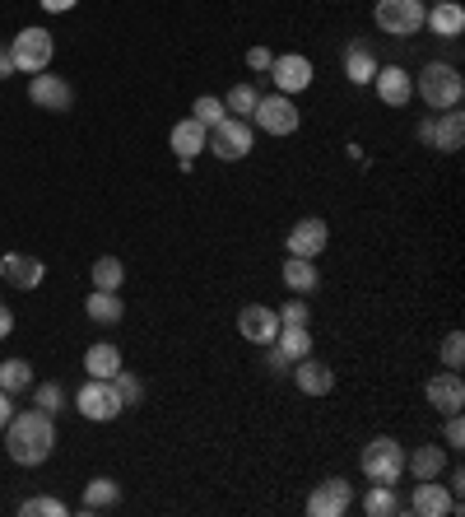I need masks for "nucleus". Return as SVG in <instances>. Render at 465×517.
I'll use <instances>...</instances> for the list:
<instances>
[{
	"label": "nucleus",
	"mask_w": 465,
	"mask_h": 517,
	"mask_svg": "<svg viewBox=\"0 0 465 517\" xmlns=\"http://www.w3.org/2000/svg\"><path fill=\"white\" fill-rule=\"evenodd\" d=\"M5 452L14 466H42L56 452V424L42 410H14L5 424Z\"/></svg>",
	"instance_id": "obj_1"
},
{
	"label": "nucleus",
	"mask_w": 465,
	"mask_h": 517,
	"mask_svg": "<svg viewBox=\"0 0 465 517\" xmlns=\"http://www.w3.org/2000/svg\"><path fill=\"white\" fill-rule=\"evenodd\" d=\"M414 94L424 98L433 112H447V108H461L465 80L452 61H428V66L414 75Z\"/></svg>",
	"instance_id": "obj_2"
},
{
	"label": "nucleus",
	"mask_w": 465,
	"mask_h": 517,
	"mask_svg": "<svg viewBox=\"0 0 465 517\" xmlns=\"http://www.w3.org/2000/svg\"><path fill=\"white\" fill-rule=\"evenodd\" d=\"M363 476L372 480V485H400V471H405V448H400L391 434H377L363 443Z\"/></svg>",
	"instance_id": "obj_3"
},
{
	"label": "nucleus",
	"mask_w": 465,
	"mask_h": 517,
	"mask_svg": "<svg viewBox=\"0 0 465 517\" xmlns=\"http://www.w3.org/2000/svg\"><path fill=\"white\" fill-rule=\"evenodd\" d=\"M10 56H14V70L19 75H38V70L52 66V56H56V38L47 33V28H19L10 38Z\"/></svg>",
	"instance_id": "obj_4"
},
{
	"label": "nucleus",
	"mask_w": 465,
	"mask_h": 517,
	"mask_svg": "<svg viewBox=\"0 0 465 517\" xmlns=\"http://www.w3.org/2000/svg\"><path fill=\"white\" fill-rule=\"evenodd\" d=\"M205 150L214 159H224V164H238L247 154L256 150V136H252V122H242V117H224L219 126L205 131Z\"/></svg>",
	"instance_id": "obj_5"
},
{
	"label": "nucleus",
	"mask_w": 465,
	"mask_h": 517,
	"mask_svg": "<svg viewBox=\"0 0 465 517\" xmlns=\"http://www.w3.org/2000/svg\"><path fill=\"white\" fill-rule=\"evenodd\" d=\"M424 14H428L424 0H377L372 19H377L386 38H414L424 28Z\"/></svg>",
	"instance_id": "obj_6"
},
{
	"label": "nucleus",
	"mask_w": 465,
	"mask_h": 517,
	"mask_svg": "<svg viewBox=\"0 0 465 517\" xmlns=\"http://www.w3.org/2000/svg\"><path fill=\"white\" fill-rule=\"evenodd\" d=\"M75 410H80L84 420H93V424H112V420H121V396H117V387H112V378H89L75 392Z\"/></svg>",
	"instance_id": "obj_7"
},
{
	"label": "nucleus",
	"mask_w": 465,
	"mask_h": 517,
	"mask_svg": "<svg viewBox=\"0 0 465 517\" xmlns=\"http://www.w3.org/2000/svg\"><path fill=\"white\" fill-rule=\"evenodd\" d=\"M252 117L266 136H293V131L303 126V112H298V103H293L289 94H261Z\"/></svg>",
	"instance_id": "obj_8"
},
{
	"label": "nucleus",
	"mask_w": 465,
	"mask_h": 517,
	"mask_svg": "<svg viewBox=\"0 0 465 517\" xmlns=\"http://www.w3.org/2000/svg\"><path fill=\"white\" fill-rule=\"evenodd\" d=\"M354 508V485L345 476H326L317 490L307 494V513L312 517H345Z\"/></svg>",
	"instance_id": "obj_9"
},
{
	"label": "nucleus",
	"mask_w": 465,
	"mask_h": 517,
	"mask_svg": "<svg viewBox=\"0 0 465 517\" xmlns=\"http://www.w3.org/2000/svg\"><path fill=\"white\" fill-rule=\"evenodd\" d=\"M270 84H275V94H303L307 84H312V61L307 56H298V52H284V56H275L270 61Z\"/></svg>",
	"instance_id": "obj_10"
},
{
	"label": "nucleus",
	"mask_w": 465,
	"mask_h": 517,
	"mask_svg": "<svg viewBox=\"0 0 465 517\" xmlns=\"http://www.w3.org/2000/svg\"><path fill=\"white\" fill-rule=\"evenodd\" d=\"M326 243H331V229H326V219H317V215L298 219V224L289 229V238H284L289 257H312V261L326 252Z\"/></svg>",
	"instance_id": "obj_11"
},
{
	"label": "nucleus",
	"mask_w": 465,
	"mask_h": 517,
	"mask_svg": "<svg viewBox=\"0 0 465 517\" xmlns=\"http://www.w3.org/2000/svg\"><path fill=\"white\" fill-rule=\"evenodd\" d=\"M410 513L414 517H447V513H461V499H456L447 485H438V480H419L410 494Z\"/></svg>",
	"instance_id": "obj_12"
},
{
	"label": "nucleus",
	"mask_w": 465,
	"mask_h": 517,
	"mask_svg": "<svg viewBox=\"0 0 465 517\" xmlns=\"http://www.w3.org/2000/svg\"><path fill=\"white\" fill-rule=\"evenodd\" d=\"M28 98H33V108H42V112H70V103H75V89H70L61 75H47V70H38V75L28 80Z\"/></svg>",
	"instance_id": "obj_13"
},
{
	"label": "nucleus",
	"mask_w": 465,
	"mask_h": 517,
	"mask_svg": "<svg viewBox=\"0 0 465 517\" xmlns=\"http://www.w3.org/2000/svg\"><path fill=\"white\" fill-rule=\"evenodd\" d=\"M0 280L10 289H38L42 280H47V261H38V257H24V252H5L0 257Z\"/></svg>",
	"instance_id": "obj_14"
},
{
	"label": "nucleus",
	"mask_w": 465,
	"mask_h": 517,
	"mask_svg": "<svg viewBox=\"0 0 465 517\" xmlns=\"http://www.w3.org/2000/svg\"><path fill=\"white\" fill-rule=\"evenodd\" d=\"M424 396H428V406H433V410H442V415H456V410L465 406L461 373H456V368H447V373H433V378H428V387H424Z\"/></svg>",
	"instance_id": "obj_15"
},
{
	"label": "nucleus",
	"mask_w": 465,
	"mask_h": 517,
	"mask_svg": "<svg viewBox=\"0 0 465 517\" xmlns=\"http://www.w3.org/2000/svg\"><path fill=\"white\" fill-rule=\"evenodd\" d=\"M238 331L247 336L252 345H275V336H279V317H275V308H261V303H247L238 313Z\"/></svg>",
	"instance_id": "obj_16"
},
{
	"label": "nucleus",
	"mask_w": 465,
	"mask_h": 517,
	"mask_svg": "<svg viewBox=\"0 0 465 517\" xmlns=\"http://www.w3.org/2000/svg\"><path fill=\"white\" fill-rule=\"evenodd\" d=\"M372 89H377V98H382L386 108H405V103L414 98L410 70H400V66H377V75H372Z\"/></svg>",
	"instance_id": "obj_17"
},
{
	"label": "nucleus",
	"mask_w": 465,
	"mask_h": 517,
	"mask_svg": "<svg viewBox=\"0 0 465 517\" xmlns=\"http://www.w3.org/2000/svg\"><path fill=\"white\" fill-rule=\"evenodd\" d=\"M293 382H298V392H307V396H326L335 387V373H331V364L303 354V359H293Z\"/></svg>",
	"instance_id": "obj_18"
},
{
	"label": "nucleus",
	"mask_w": 465,
	"mask_h": 517,
	"mask_svg": "<svg viewBox=\"0 0 465 517\" xmlns=\"http://www.w3.org/2000/svg\"><path fill=\"white\" fill-rule=\"evenodd\" d=\"M424 28H433L438 38H461V33H465V5H461V0H442V5H428Z\"/></svg>",
	"instance_id": "obj_19"
},
{
	"label": "nucleus",
	"mask_w": 465,
	"mask_h": 517,
	"mask_svg": "<svg viewBox=\"0 0 465 517\" xmlns=\"http://www.w3.org/2000/svg\"><path fill=\"white\" fill-rule=\"evenodd\" d=\"M405 471H410L414 480H442V471H447V448L424 443V448L405 452Z\"/></svg>",
	"instance_id": "obj_20"
},
{
	"label": "nucleus",
	"mask_w": 465,
	"mask_h": 517,
	"mask_svg": "<svg viewBox=\"0 0 465 517\" xmlns=\"http://www.w3.org/2000/svg\"><path fill=\"white\" fill-rule=\"evenodd\" d=\"M279 275H284V285H289L293 294H317L321 289V271L312 257H289Z\"/></svg>",
	"instance_id": "obj_21"
},
{
	"label": "nucleus",
	"mask_w": 465,
	"mask_h": 517,
	"mask_svg": "<svg viewBox=\"0 0 465 517\" xmlns=\"http://www.w3.org/2000/svg\"><path fill=\"white\" fill-rule=\"evenodd\" d=\"M168 145L177 150V159H196V154H205V126H200L196 117H182V122L168 131Z\"/></svg>",
	"instance_id": "obj_22"
},
{
	"label": "nucleus",
	"mask_w": 465,
	"mask_h": 517,
	"mask_svg": "<svg viewBox=\"0 0 465 517\" xmlns=\"http://www.w3.org/2000/svg\"><path fill=\"white\" fill-rule=\"evenodd\" d=\"M84 313H89V322H98V327H117L121 317H126V303H121L112 289H93L89 299H84Z\"/></svg>",
	"instance_id": "obj_23"
},
{
	"label": "nucleus",
	"mask_w": 465,
	"mask_h": 517,
	"mask_svg": "<svg viewBox=\"0 0 465 517\" xmlns=\"http://www.w3.org/2000/svg\"><path fill=\"white\" fill-rule=\"evenodd\" d=\"M121 504V485L112 476H93L84 485V513H103V508H117Z\"/></svg>",
	"instance_id": "obj_24"
},
{
	"label": "nucleus",
	"mask_w": 465,
	"mask_h": 517,
	"mask_svg": "<svg viewBox=\"0 0 465 517\" xmlns=\"http://www.w3.org/2000/svg\"><path fill=\"white\" fill-rule=\"evenodd\" d=\"M117 368H121V350H117V345L98 341V345L84 350V373H89V378H112Z\"/></svg>",
	"instance_id": "obj_25"
},
{
	"label": "nucleus",
	"mask_w": 465,
	"mask_h": 517,
	"mask_svg": "<svg viewBox=\"0 0 465 517\" xmlns=\"http://www.w3.org/2000/svg\"><path fill=\"white\" fill-rule=\"evenodd\" d=\"M345 75L349 84H372V75H377V56L363 42H349L345 47Z\"/></svg>",
	"instance_id": "obj_26"
},
{
	"label": "nucleus",
	"mask_w": 465,
	"mask_h": 517,
	"mask_svg": "<svg viewBox=\"0 0 465 517\" xmlns=\"http://www.w3.org/2000/svg\"><path fill=\"white\" fill-rule=\"evenodd\" d=\"M256 103H261V89H256L252 80L233 84V89H228V94H224V108H228V117H242V122H252Z\"/></svg>",
	"instance_id": "obj_27"
},
{
	"label": "nucleus",
	"mask_w": 465,
	"mask_h": 517,
	"mask_svg": "<svg viewBox=\"0 0 465 517\" xmlns=\"http://www.w3.org/2000/svg\"><path fill=\"white\" fill-rule=\"evenodd\" d=\"M461 140H465V117L456 108H447L438 117V140H433V150L456 154V150H461Z\"/></svg>",
	"instance_id": "obj_28"
},
{
	"label": "nucleus",
	"mask_w": 465,
	"mask_h": 517,
	"mask_svg": "<svg viewBox=\"0 0 465 517\" xmlns=\"http://www.w3.org/2000/svg\"><path fill=\"white\" fill-rule=\"evenodd\" d=\"M28 387H33V364L28 359H0V392L19 396Z\"/></svg>",
	"instance_id": "obj_29"
},
{
	"label": "nucleus",
	"mask_w": 465,
	"mask_h": 517,
	"mask_svg": "<svg viewBox=\"0 0 465 517\" xmlns=\"http://www.w3.org/2000/svg\"><path fill=\"white\" fill-rule=\"evenodd\" d=\"M275 350L284 354V359H303V354H312V331L307 327H279V336H275Z\"/></svg>",
	"instance_id": "obj_30"
},
{
	"label": "nucleus",
	"mask_w": 465,
	"mask_h": 517,
	"mask_svg": "<svg viewBox=\"0 0 465 517\" xmlns=\"http://www.w3.org/2000/svg\"><path fill=\"white\" fill-rule=\"evenodd\" d=\"M89 280H93V289H112V294H117V289L126 285V266H121L117 257H98L89 266Z\"/></svg>",
	"instance_id": "obj_31"
},
{
	"label": "nucleus",
	"mask_w": 465,
	"mask_h": 517,
	"mask_svg": "<svg viewBox=\"0 0 465 517\" xmlns=\"http://www.w3.org/2000/svg\"><path fill=\"white\" fill-rule=\"evenodd\" d=\"M363 513H368V517H396L400 513L396 485H372V490L363 494Z\"/></svg>",
	"instance_id": "obj_32"
},
{
	"label": "nucleus",
	"mask_w": 465,
	"mask_h": 517,
	"mask_svg": "<svg viewBox=\"0 0 465 517\" xmlns=\"http://www.w3.org/2000/svg\"><path fill=\"white\" fill-rule=\"evenodd\" d=\"M33 410H42V415H61V410H66V387H61V382H38V387H33Z\"/></svg>",
	"instance_id": "obj_33"
},
{
	"label": "nucleus",
	"mask_w": 465,
	"mask_h": 517,
	"mask_svg": "<svg viewBox=\"0 0 465 517\" xmlns=\"http://www.w3.org/2000/svg\"><path fill=\"white\" fill-rule=\"evenodd\" d=\"M191 117H196L200 126H205V131H210V126H219L228 117V108H224V98H214V94H200L196 103H191Z\"/></svg>",
	"instance_id": "obj_34"
},
{
	"label": "nucleus",
	"mask_w": 465,
	"mask_h": 517,
	"mask_svg": "<svg viewBox=\"0 0 465 517\" xmlns=\"http://www.w3.org/2000/svg\"><path fill=\"white\" fill-rule=\"evenodd\" d=\"M112 387H117V396H121V406H126V410L140 406V396H145V382H140V373H126V368H117V373H112Z\"/></svg>",
	"instance_id": "obj_35"
},
{
	"label": "nucleus",
	"mask_w": 465,
	"mask_h": 517,
	"mask_svg": "<svg viewBox=\"0 0 465 517\" xmlns=\"http://www.w3.org/2000/svg\"><path fill=\"white\" fill-rule=\"evenodd\" d=\"M19 513L24 517H66V499H52V494H33V499H24L19 504Z\"/></svg>",
	"instance_id": "obj_36"
},
{
	"label": "nucleus",
	"mask_w": 465,
	"mask_h": 517,
	"mask_svg": "<svg viewBox=\"0 0 465 517\" xmlns=\"http://www.w3.org/2000/svg\"><path fill=\"white\" fill-rule=\"evenodd\" d=\"M275 317H279V327H307V322H312V308H307L303 299H289Z\"/></svg>",
	"instance_id": "obj_37"
},
{
	"label": "nucleus",
	"mask_w": 465,
	"mask_h": 517,
	"mask_svg": "<svg viewBox=\"0 0 465 517\" xmlns=\"http://www.w3.org/2000/svg\"><path fill=\"white\" fill-rule=\"evenodd\" d=\"M461 364H465V336L452 331V336L442 341V368H456V373H461Z\"/></svg>",
	"instance_id": "obj_38"
},
{
	"label": "nucleus",
	"mask_w": 465,
	"mask_h": 517,
	"mask_svg": "<svg viewBox=\"0 0 465 517\" xmlns=\"http://www.w3.org/2000/svg\"><path fill=\"white\" fill-rule=\"evenodd\" d=\"M442 443H447V448H456V452L465 448V420H461V410H456V415H447V434H442Z\"/></svg>",
	"instance_id": "obj_39"
},
{
	"label": "nucleus",
	"mask_w": 465,
	"mask_h": 517,
	"mask_svg": "<svg viewBox=\"0 0 465 517\" xmlns=\"http://www.w3.org/2000/svg\"><path fill=\"white\" fill-rule=\"evenodd\" d=\"M270 61H275V52H270V47H252V52H247V66H252L256 75H266Z\"/></svg>",
	"instance_id": "obj_40"
},
{
	"label": "nucleus",
	"mask_w": 465,
	"mask_h": 517,
	"mask_svg": "<svg viewBox=\"0 0 465 517\" xmlns=\"http://www.w3.org/2000/svg\"><path fill=\"white\" fill-rule=\"evenodd\" d=\"M266 368H270V373H289V359H284L275 345H266Z\"/></svg>",
	"instance_id": "obj_41"
},
{
	"label": "nucleus",
	"mask_w": 465,
	"mask_h": 517,
	"mask_svg": "<svg viewBox=\"0 0 465 517\" xmlns=\"http://www.w3.org/2000/svg\"><path fill=\"white\" fill-rule=\"evenodd\" d=\"M10 75H19V70H14V56H10V42H0V80H10Z\"/></svg>",
	"instance_id": "obj_42"
},
{
	"label": "nucleus",
	"mask_w": 465,
	"mask_h": 517,
	"mask_svg": "<svg viewBox=\"0 0 465 517\" xmlns=\"http://www.w3.org/2000/svg\"><path fill=\"white\" fill-rule=\"evenodd\" d=\"M419 140H424L428 150H433V140H438V117H428V122H419Z\"/></svg>",
	"instance_id": "obj_43"
},
{
	"label": "nucleus",
	"mask_w": 465,
	"mask_h": 517,
	"mask_svg": "<svg viewBox=\"0 0 465 517\" xmlns=\"http://www.w3.org/2000/svg\"><path fill=\"white\" fill-rule=\"evenodd\" d=\"M38 5H42L47 14H66V10H75L80 0H38Z\"/></svg>",
	"instance_id": "obj_44"
},
{
	"label": "nucleus",
	"mask_w": 465,
	"mask_h": 517,
	"mask_svg": "<svg viewBox=\"0 0 465 517\" xmlns=\"http://www.w3.org/2000/svg\"><path fill=\"white\" fill-rule=\"evenodd\" d=\"M10 331H14V313L0 303V341H10Z\"/></svg>",
	"instance_id": "obj_45"
},
{
	"label": "nucleus",
	"mask_w": 465,
	"mask_h": 517,
	"mask_svg": "<svg viewBox=\"0 0 465 517\" xmlns=\"http://www.w3.org/2000/svg\"><path fill=\"white\" fill-rule=\"evenodd\" d=\"M10 415H14V401H10V392H0V434H5V424H10Z\"/></svg>",
	"instance_id": "obj_46"
},
{
	"label": "nucleus",
	"mask_w": 465,
	"mask_h": 517,
	"mask_svg": "<svg viewBox=\"0 0 465 517\" xmlns=\"http://www.w3.org/2000/svg\"><path fill=\"white\" fill-rule=\"evenodd\" d=\"M447 490H452L456 499H461V490H465V471H461V466H456V471H452V485H447Z\"/></svg>",
	"instance_id": "obj_47"
},
{
	"label": "nucleus",
	"mask_w": 465,
	"mask_h": 517,
	"mask_svg": "<svg viewBox=\"0 0 465 517\" xmlns=\"http://www.w3.org/2000/svg\"><path fill=\"white\" fill-rule=\"evenodd\" d=\"M424 5H442V0H424Z\"/></svg>",
	"instance_id": "obj_48"
}]
</instances>
